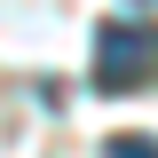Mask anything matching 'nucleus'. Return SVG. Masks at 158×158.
Returning a JSON list of instances; mask_svg holds the SVG:
<instances>
[{
	"mask_svg": "<svg viewBox=\"0 0 158 158\" xmlns=\"http://www.w3.org/2000/svg\"><path fill=\"white\" fill-rule=\"evenodd\" d=\"M95 87H158V32L135 16H111L95 32Z\"/></svg>",
	"mask_w": 158,
	"mask_h": 158,
	"instance_id": "obj_1",
	"label": "nucleus"
},
{
	"mask_svg": "<svg viewBox=\"0 0 158 158\" xmlns=\"http://www.w3.org/2000/svg\"><path fill=\"white\" fill-rule=\"evenodd\" d=\"M103 158H158V135H111Z\"/></svg>",
	"mask_w": 158,
	"mask_h": 158,
	"instance_id": "obj_2",
	"label": "nucleus"
}]
</instances>
